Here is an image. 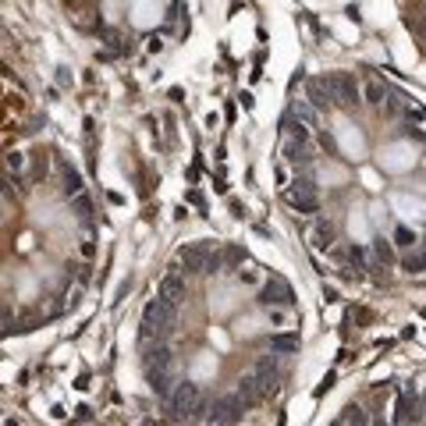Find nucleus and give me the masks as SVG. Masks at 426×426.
Instances as JSON below:
<instances>
[{
  "label": "nucleus",
  "mask_w": 426,
  "mask_h": 426,
  "mask_svg": "<svg viewBox=\"0 0 426 426\" xmlns=\"http://www.w3.org/2000/svg\"><path fill=\"white\" fill-rule=\"evenodd\" d=\"M316 146H320V149H327V153H341L337 139H334L330 132H320V128H316Z\"/></svg>",
  "instance_id": "26"
},
{
  "label": "nucleus",
  "mask_w": 426,
  "mask_h": 426,
  "mask_svg": "<svg viewBox=\"0 0 426 426\" xmlns=\"http://www.w3.org/2000/svg\"><path fill=\"white\" fill-rule=\"evenodd\" d=\"M142 373H146L149 391H153L160 401H167L170 391L178 388V373H175V366H157V370H142Z\"/></svg>",
  "instance_id": "8"
},
{
  "label": "nucleus",
  "mask_w": 426,
  "mask_h": 426,
  "mask_svg": "<svg viewBox=\"0 0 426 426\" xmlns=\"http://www.w3.org/2000/svg\"><path fill=\"white\" fill-rule=\"evenodd\" d=\"M157 366H175V352L167 341H149L142 345V370H157Z\"/></svg>",
  "instance_id": "13"
},
{
  "label": "nucleus",
  "mask_w": 426,
  "mask_h": 426,
  "mask_svg": "<svg viewBox=\"0 0 426 426\" xmlns=\"http://www.w3.org/2000/svg\"><path fill=\"white\" fill-rule=\"evenodd\" d=\"M391 85L388 82H380V78H370V82H362V100H366V106H373V111H380L383 103L391 100Z\"/></svg>",
  "instance_id": "16"
},
{
  "label": "nucleus",
  "mask_w": 426,
  "mask_h": 426,
  "mask_svg": "<svg viewBox=\"0 0 426 426\" xmlns=\"http://www.w3.org/2000/svg\"><path fill=\"white\" fill-rule=\"evenodd\" d=\"M78 256H82V260H96V238H93V234H85V238H82V245H78Z\"/></svg>",
  "instance_id": "27"
},
{
  "label": "nucleus",
  "mask_w": 426,
  "mask_h": 426,
  "mask_svg": "<svg viewBox=\"0 0 426 426\" xmlns=\"http://www.w3.org/2000/svg\"><path fill=\"white\" fill-rule=\"evenodd\" d=\"M337 245V227L327 217H313L309 224V249L313 252H330Z\"/></svg>",
  "instance_id": "6"
},
{
  "label": "nucleus",
  "mask_w": 426,
  "mask_h": 426,
  "mask_svg": "<svg viewBox=\"0 0 426 426\" xmlns=\"http://www.w3.org/2000/svg\"><path fill=\"white\" fill-rule=\"evenodd\" d=\"M68 206L75 213V221L85 227V234H93L96 231V217H93V196H89V192H78L75 199H68Z\"/></svg>",
  "instance_id": "15"
},
{
  "label": "nucleus",
  "mask_w": 426,
  "mask_h": 426,
  "mask_svg": "<svg viewBox=\"0 0 426 426\" xmlns=\"http://www.w3.org/2000/svg\"><path fill=\"white\" fill-rule=\"evenodd\" d=\"M78 192H85V181H82V175L71 167V164H64L60 160V196L64 199H75Z\"/></svg>",
  "instance_id": "17"
},
{
  "label": "nucleus",
  "mask_w": 426,
  "mask_h": 426,
  "mask_svg": "<svg viewBox=\"0 0 426 426\" xmlns=\"http://www.w3.org/2000/svg\"><path fill=\"white\" fill-rule=\"evenodd\" d=\"M178 324V306L167 302L164 295L149 298L142 306V324H139V345H149V341H167V334Z\"/></svg>",
  "instance_id": "1"
},
{
  "label": "nucleus",
  "mask_w": 426,
  "mask_h": 426,
  "mask_svg": "<svg viewBox=\"0 0 426 426\" xmlns=\"http://www.w3.org/2000/svg\"><path fill=\"white\" fill-rule=\"evenodd\" d=\"M306 100L313 103V106H320V111H334V106H341V100H337V89H334V78L330 75H316V78H309L306 82Z\"/></svg>",
  "instance_id": "4"
},
{
  "label": "nucleus",
  "mask_w": 426,
  "mask_h": 426,
  "mask_svg": "<svg viewBox=\"0 0 426 426\" xmlns=\"http://www.w3.org/2000/svg\"><path fill=\"white\" fill-rule=\"evenodd\" d=\"M260 345L267 348V352H277V355H298V348H302V337H298V330H273V334H267Z\"/></svg>",
  "instance_id": "7"
},
{
  "label": "nucleus",
  "mask_w": 426,
  "mask_h": 426,
  "mask_svg": "<svg viewBox=\"0 0 426 426\" xmlns=\"http://www.w3.org/2000/svg\"><path fill=\"white\" fill-rule=\"evenodd\" d=\"M185 291H188V281H185L181 270H167L160 281H157V295H164L167 302H175V306H181Z\"/></svg>",
  "instance_id": "10"
},
{
  "label": "nucleus",
  "mask_w": 426,
  "mask_h": 426,
  "mask_svg": "<svg viewBox=\"0 0 426 426\" xmlns=\"http://www.w3.org/2000/svg\"><path fill=\"white\" fill-rule=\"evenodd\" d=\"M391 242L398 245V252H409V249H416V245H419V234H416L409 224H394V231H391Z\"/></svg>",
  "instance_id": "19"
},
{
  "label": "nucleus",
  "mask_w": 426,
  "mask_h": 426,
  "mask_svg": "<svg viewBox=\"0 0 426 426\" xmlns=\"http://www.w3.org/2000/svg\"><path fill=\"white\" fill-rule=\"evenodd\" d=\"M330 78H334V89H337L341 106H359V100H362V85L355 82V75H348V71H334Z\"/></svg>",
  "instance_id": "11"
},
{
  "label": "nucleus",
  "mask_w": 426,
  "mask_h": 426,
  "mask_svg": "<svg viewBox=\"0 0 426 426\" xmlns=\"http://www.w3.org/2000/svg\"><path fill=\"white\" fill-rule=\"evenodd\" d=\"M281 196H284L288 210H295L298 217H306V221H313L320 213V192H291V188H284Z\"/></svg>",
  "instance_id": "9"
},
{
  "label": "nucleus",
  "mask_w": 426,
  "mask_h": 426,
  "mask_svg": "<svg viewBox=\"0 0 426 426\" xmlns=\"http://www.w3.org/2000/svg\"><path fill=\"white\" fill-rule=\"evenodd\" d=\"M256 306L260 309H270V306L295 309V288L284 281L281 273H270V277H263V284L256 288Z\"/></svg>",
  "instance_id": "3"
},
{
  "label": "nucleus",
  "mask_w": 426,
  "mask_h": 426,
  "mask_svg": "<svg viewBox=\"0 0 426 426\" xmlns=\"http://www.w3.org/2000/svg\"><path fill=\"white\" fill-rule=\"evenodd\" d=\"M75 419H78V423H89V419H93L89 405H78V409H75Z\"/></svg>",
  "instance_id": "29"
},
{
  "label": "nucleus",
  "mask_w": 426,
  "mask_h": 426,
  "mask_svg": "<svg viewBox=\"0 0 426 426\" xmlns=\"http://www.w3.org/2000/svg\"><path fill=\"white\" fill-rule=\"evenodd\" d=\"M203 398H206V394H203L199 383H192V380H178V388L170 391V398H167L164 405H167L170 419H196L199 401H203Z\"/></svg>",
  "instance_id": "2"
},
{
  "label": "nucleus",
  "mask_w": 426,
  "mask_h": 426,
  "mask_svg": "<svg viewBox=\"0 0 426 426\" xmlns=\"http://www.w3.org/2000/svg\"><path fill=\"white\" fill-rule=\"evenodd\" d=\"M345 256H348V263H352L355 270H370V249H366V245H355V242H352V245L345 249Z\"/></svg>",
  "instance_id": "22"
},
{
  "label": "nucleus",
  "mask_w": 426,
  "mask_h": 426,
  "mask_svg": "<svg viewBox=\"0 0 426 426\" xmlns=\"http://www.w3.org/2000/svg\"><path fill=\"white\" fill-rule=\"evenodd\" d=\"M273 178H277V188H281V192L291 185V175H288V167H284V164H277V167H273Z\"/></svg>",
  "instance_id": "28"
},
{
  "label": "nucleus",
  "mask_w": 426,
  "mask_h": 426,
  "mask_svg": "<svg viewBox=\"0 0 426 426\" xmlns=\"http://www.w3.org/2000/svg\"><path fill=\"white\" fill-rule=\"evenodd\" d=\"M370 256H373V263L377 267H383V270H391V267H398L401 263V252H398V245L391 242V234L388 238H373V245H370Z\"/></svg>",
  "instance_id": "14"
},
{
  "label": "nucleus",
  "mask_w": 426,
  "mask_h": 426,
  "mask_svg": "<svg viewBox=\"0 0 426 426\" xmlns=\"http://www.w3.org/2000/svg\"><path fill=\"white\" fill-rule=\"evenodd\" d=\"M291 114L302 121V124H309L313 132L320 128V121H324V111H320V106H313L309 100H295V103H291Z\"/></svg>",
  "instance_id": "18"
},
{
  "label": "nucleus",
  "mask_w": 426,
  "mask_h": 426,
  "mask_svg": "<svg viewBox=\"0 0 426 426\" xmlns=\"http://www.w3.org/2000/svg\"><path fill=\"white\" fill-rule=\"evenodd\" d=\"M217 252L213 245H206V242H188V245H181L178 249V263L185 267V273H203L206 270V260Z\"/></svg>",
  "instance_id": "5"
},
{
  "label": "nucleus",
  "mask_w": 426,
  "mask_h": 426,
  "mask_svg": "<svg viewBox=\"0 0 426 426\" xmlns=\"http://www.w3.org/2000/svg\"><path fill=\"white\" fill-rule=\"evenodd\" d=\"M334 423H370V416L362 412L359 405H348V409H345V416H337Z\"/></svg>",
  "instance_id": "25"
},
{
  "label": "nucleus",
  "mask_w": 426,
  "mask_h": 426,
  "mask_svg": "<svg viewBox=\"0 0 426 426\" xmlns=\"http://www.w3.org/2000/svg\"><path fill=\"white\" fill-rule=\"evenodd\" d=\"M4 170H25V153H21V149H8L4 153Z\"/></svg>",
  "instance_id": "24"
},
{
  "label": "nucleus",
  "mask_w": 426,
  "mask_h": 426,
  "mask_svg": "<svg viewBox=\"0 0 426 426\" xmlns=\"http://www.w3.org/2000/svg\"><path fill=\"white\" fill-rule=\"evenodd\" d=\"M419 419V398L412 388H398V401H394V416L391 423H416Z\"/></svg>",
  "instance_id": "12"
},
{
  "label": "nucleus",
  "mask_w": 426,
  "mask_h": 426,
  "mask_svg": "<svg viewBox=\"0 0 426 426\" xmlns=\"http://www.w3.org/2000/svg\"><path fill=\"white\" fill-rule=\"evenodd\" d=\"M221 260H224L227 270H238V267L245 263V249H242V245H224V249H221Z\"/></svg>",
  "instance_id": "23"
},
{
  "label": "nucleus",
  "mask_w": 426,
  "mask_h": 426,
  "mask_svg": "<svg viewBox=\"0 0 426 426\" xmlns=\"http://www.w3.org/2000/svg\"><path fill=\"white\" fill-rule=\"evenodd\" d=\"M401 270L405 273H423L426 270V252L416 245V249H409V252H401Z\"/></svg>",
  "instance_id": "21"
},
{
  "label": "nucleus",
  "mask_w": 426,
  "mask_h": 426,
  "mask_svg": "<svg viewBox=\"0 0 426 426\" xmlns=\"http://www.w3.org/2000/svg\"><path fill=\"white\" fill-rule=\"evenodd\" d=\"M234 284H242V288H260V284H263V270H260V263H245V267H238V273H234Z\"/></svg>",
  "instance_id": "20"
},
{
  "label": "nucleus",
  "mask_w": 426,
  "mask_h": 426,
  "mask_svg": "<svg viewBox=\"0 0 426 426\" xmlns=\"http://www.w3.org/2000/svg\"><path fill=\"white\" fill-rule=\"evenodd\" d=\"M324 298H327V302H337L341 295H337V288H324Z\"/></svg>",
  "instance_id": "30"
}]
</instances>
